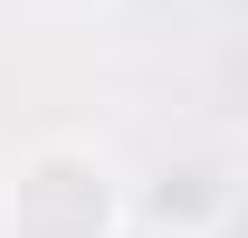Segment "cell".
<instances>
[{
    "label": "cell",
    "mask_w": 248,
    "mask_h": 238,
    "mask_svg": "<svg viewBox=\"0 0 248 238\" xmlns=\"http://www.w3.org/2000/svg\"><path fill=\"white\" fill-rule=\"evenodd\" d=\"M105 238H201V229H162V219H134V209H124V219H115Z\"/></svg>",
    "instance_id": "3"
},
{
    "label": "cell",
    "mask_w": 248,
    "mask_h": 238,
    "mask_svg": "<svg viewBox=\"0 0 248 238\" xmlns=\"http://www.w3.org/2000/svg\"><path fill=\"white\" fill-rule=\"evenodd\" d=\"M219 209H229V181H219L210 162H172V172L143 191V209H134V219H162V229H210Z\"/></svg>",
    "instance_id": "2"
},
{
    "label": "cell",
    "mask_w": 248,
    "mask_h": 238,
    "mask_svg": "<svg viewBox=\"0 0 248 238\" xmlns=\"http://www.w3.org/2000/svg\"><path fill=\"white\" fill-rule=\"evenodd\" d=\"M10 238H105L124 219L115 200V172L77 143H38L19 172H10V200H0Z\"/></svg>",
    "instance_id": "1"
}]
</instances>
